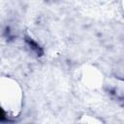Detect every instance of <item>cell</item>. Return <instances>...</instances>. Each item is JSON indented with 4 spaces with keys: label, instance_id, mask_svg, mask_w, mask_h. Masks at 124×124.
Segmentation results:
<instances>
[{
    "label": "cell",
    "instance_id": "cell-1",
    "mask_svg": "<svg viewBox=\"0 0 124 124\" xmlns=\"http://www.w3.org/2000/svg\"><path fill=\"white\" fill-rule=\"evenodd\" d=\"M23 107V90L16 79L0 77V108L11 118L17 117Z\"/></svg>",
    "mask_w": 124,
    "mask_h": 124
},
{
    "label": "cell",
    "instance_id": "cell-2",
    "mask_svg": "<svg viewBox=\"0 0 124 124\" xmlns=\"http://www.w3.org/2000/svg\"><path fill=\"white\" fill-rule=\"evenodd\" d=\"M82 80L85 84L86 87H90V88H96V87H99L100 84L102 83V75L101 73L90 67V68H87L86 70L83 71L82 73Z\"/></svg>",
    "mask_w": 124,
    "mask_h": 124
},
{
    "label": "cell",
    "instance_id": "cell-3",
    "mask_svg": "<svg viewBox=\"0 0 124 124\" xmlns=\"http://www.w3.org/2000/svg\"><path fill=\"white\" fill-rule=\"evenodd\" d=\"M79 124H103V122L96 116L83 115L79 120Z\"/></svg>",
    "mask_w": 124,
    "mask_h": 124
}]
</instances>
